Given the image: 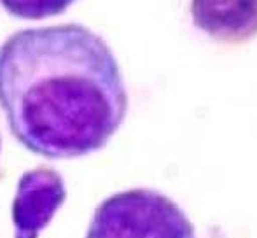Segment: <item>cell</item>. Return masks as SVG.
Returning <instances> with one entry per match:
<instances>
[{
    "label": "cell",
    "instance_id": "cell-1",
    "mask_svg": "<svg viewBox=\"0 0 257 238\" xmlns=\"http://www.w3.org/2000/svg\"><path fill=\"white\" fill-rule=\"evenodd\" d=\"M0 107L14 139L48 160L103 149L128 112L108 44L79 23L25 28L0 46Z\"/></svg>",
    "mask_w": 257,
    "mask_h": 238
},
{
    "label": "cell",
    "instance_id": "cell-2",
    "mask_svg": "<svg viewBox=\"0 0 257 238\" xmlns=\"http://www.w3.org/2000/svg\"><path fill=\"white\" fill-rule=\"evenodd\" d=\"M86 238H196L186 212L147 187L121 191L95 208Z\"/></svg>",
    "mask_w": 257,
    "mask_h": 238
},
{
    "label": "cell",
    "instance_id": "cell-6",
    "mask_svg": "<svg viewBox=\"0 0 257 238\" xmlns=\"http://www.w3.org/2000/svg\"><path fill=\"white\" fill-rule=\"evenodd\" d=\"M0 146H2V140H0Z\"/></svg>",
    "mask_w": 257,
    "mask_h": 238
},
{
    "label": "cell",
    "instance_id": "cell-4",
    "mask_svg": "<svg viewBox=\"0 0 257 238\" xmlns=\"http://www.w3.org/2000/svg\"><path fill=\"white\" fill-rule=\"evenodd\" d=\"M191 18L220 44L240 46L257 35V0H191Z\"/></svg>",
    "mask_w": 257,
    "mask_h": 238
},
{
    "label": "cell",
    "instance_id": "cell-3",
    "mask_svg": "<svg viewBox=\"0 0 257 238\" xmlns=\"http://www.w3.org/2000/svg\"><path fill=\"white\" fill-rule=\"evenodd\" d=\"M65 200L67 186L54 168L37 167L25 172L13 201L14 238H39Z\"/></svg>",
    "mask_w": 257,
    "mask_h": 238
},
{
    "label": "cell",
    "instance_id": "cell-5",
    "mask_svg": "<svg viewBox=\"0 0 257 238\" xmlns=\"http://www.w3.org/2000/svg\"><path fill=\"white\" fill-rule=\"evenodd\" d=\"M77 0H0L11 16L21 20H44L65 13Z\"/></svg>",
    "mask_w": 257,
    "mask_h": 238
}]
</instances>
